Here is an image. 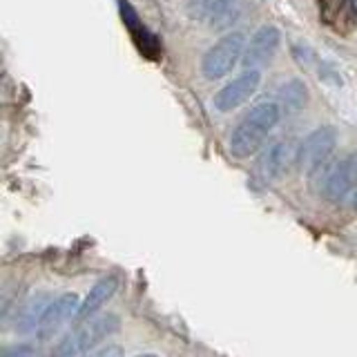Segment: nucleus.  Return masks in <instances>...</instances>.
Here are the masks:
<instances>
[{
    "label": "nucleus",
    "instance_id": "f257e3e1",
    "mask_svg": "<svg viewBox=\"0 0 357 357\" xmlns=\"http://www.w3.org/2000/svg\"><path fill=\"white\" fill-rule=\"evenodd\" d=\"M279 121V107L275 103H257L245 114L230 137V150L237 159H248L261 148L268 132Z\"/></svg>",
    "mask_w": 357,
    "mask_h": 357
},
{
    "label": "nucleus",
    "instance_id": "f03ea898",
    "mask_svg": "<svg viewBox=\"0 0 357 357\" xmlns=\"http://www.w3.org/2000/svg\"><path fill=\"white\" fill-rule=\"evenodd\" d=\"M119 328H121L119 315H109V312L107 315H100V317L83 319L72 333H67L65 337L54 346V351L74 355V357H83L85 353L94 351L100 342L112 337Z\"/></svg>",
    "mask_w": 357,
    "mask_h": 357
},
{
    "label": "nucleus",
    "instance_id": "7ed1b4c3",
    "mask_svg": "<svg viewBox=\"0 0 357 357\" xmlns=\"http://www.w3.org/2000/svg\"><path fill=\"white\" fill-rule=\"evenodd\" d=\"M243 52H245L243 33L230 31L204 54V59H201V72H204L208 81H219V78L234 70V65L239 63Z\"/></svg>",
    "mask_w": 357,
    "mask_h": 357
},
{
    "label": "nucleus",
    "instance_id": "20e7f679",
    "mask_svg": "<svg viewBox=\"0 0 357 357\" xmlns=\"http://www.w3.org/2000/svg\"><path fill=\"white\" fill-rule=\"evenodd\" d=\"M78 308H81V301H78V295L74 293H65L61 297H56L47 312L43 315L38 328H36V340L38 342H52L56 335H59L67 324H70L76 315Z\"/></svg>",
    "mask_w": 357,
    "mask_h": 357
},
{
    "label": "nucleus",
    "instance_id": "39448f33",
    "mask_svg": "<svg viewBox=\"0 0 357 357\" xmlns=\"http://www.w3.org/2000/svg\"><path fill=\"white\" fill-rule=\"evenodd\" d=\"M337 143V130L333 126H324L315 132H310L304 139V143H299V161L297 165L301 170H317L324 165V161L328 159Z\"/></svg>",
    "mask_w": 357,
    "mask_h": 357
},
{
    "label": "nucleus",
    "instance_id": "423d86ee",
    "mask_svg": "<svg viewBox=\"0 0 357 357\" xmlns=\"http://www.w3.org/2000/svg\"><path fill=\"white\" fill-rule=\"evenodd\" d=\"M355 183H357V152L344 156L337 165L331 167L321 192L333 204H340V201H344L353 192Z\"/></svg>",
    "mask_w": 357,
    "mask_h": 357
},
{
    "label": "nucleus",
    "instance_id": "0eeeda50",
    "mask_svg": "<svg viewBox=\"0 0 357 357\" xmlns=\"http://www.w3.org/2000/svg\"><path fill=\"white\" fill-rule=\"evenodd\" d=\"M317 9L321 25L340 36H349L357 25L355 0H317Z\"/></svg>",
    "mask_w": 357,
    "mask_h": 357
},
{
    "label": "nucleus",
    "instance_id": "6e6552de",
    "mask_svg": "<svg viewBox=\"0 0 357 357\" xmlns=\"http://www.w3.org/2000/svg\"><path fill=\"white\" fill-rule=\"evenodd\" d=\"M279 43H282V33H279L277 27H273V25L259 27L255 31V36L250 38L248 47H245L243 65L248 67V70L259 72L264 65L273 61V56L279 50Z\"/></svg>",
    "mask_w": 357,
    "mask_h": 357
},
{
    "label": "nucleus",
    "instance_id": "1a4fd4ad",
    "mask_svg": "<svg viewBox=\"0 0 357 357\" xmlns=\"http://www.w3.org/2000/svg\"><path fill=\"white\" fill-rule=\"evenodd\" d=\"M119 7H121V18L126 22V27L130 31V36L134 40V45L139 47V52L150 61H159L161 59V43L154 33L143 25L141 18L137 16V11L130 3L126 0H119Z\"/></svg>",
    "mask_w": 357,
    "mask_h": 357
},
{
    "label": "nucleus",
    "instance_id": "9d476101",
    "mask_svg": "<svg viewBox=\"0 0 357 357\" xmlns=\"http://www.w3.org/2000/svg\"><path fill=\"white\" fill-rule=\"evenodd\" d=\"M259 81H261V76H259V72H257V70L243 72L239 78H234L230 85L219 89L217 96H215V107L219 112H230L234 107L243 105L245 100H248L255 94V89L259 87Z\"/></svg>",
    "mask_w": 357,
    "mask_h": 357
},
{
    "label": "nucleus",
    "instance_id": "9b49d317",
    "mask_svg": "<svg viewBox=\"0 0 357 357\" xmlns=\"http://www.w3.org/2000/svg\"><path fill=\"white\" fill-rule=\"evenodd\" d=\"M297 161H299V145L293 143V141H279L264 156V161H261L264 176H268V178L282 176Z\"/></svg>",
    "mask_w": 357,
    "mask_h": 357
},
{
    "label": "nucleus",
    "instance_id": "f8f14e48",
    "mask_svg": "<svg viewBox=\"0 0 357 357\" xmlns=\"http://www.w3.org/2000/svg\"><path fill=\"white\" fill-rule=\"evenodd\" d=\"M116 288H119V277L107 275V277H103V279H98V282H96L92 288H89L87 297L83 299L81 308H78L76 319H78V321H83V319L94 317L96 312H98L100 308H103L112 297H114Z\"/></svg>",
    "mask_w": 357,
    "mask_h": 357
},
{
    "label": "nucleus",
    "instance_id": "ddd939ff",
    "mask_svg": "<svg viewBox=\"0 0 357 357\" xmlns=\"http://www.w3.org/2000/svg\"><path fill=\"white\" fill-rule=\"evenodd\" d=\"M52 295L40 290V293L31 295L25 304L20 306V312H18V319H16V331L20 335H29V333H36L38 324L43 319V315L47 312L50 304H52Z\"/></svg>",
    "mask_w": 357,
    "mask_h": 357
},
{
    "label": "nucleus",
    "instance_id": "4468645a",
    "mask_svg": "<svg viewBox=\"0 0 357 357\" xmlns=\"http://www.w3.org/2000/svg\"><path fill=\"white\" fill-rule=\"evenodd\" d=\"M241 3L243 0H204V9L212 29L223 31L234 25V20L241 14Z\"/></svg>",
    "mask_w": 357,
    "mask_h": 357
},
{
    "label": "nucleus",
    "instance_id": "2eb2a0df",
    "mask_svg": "<svg viewBox=\"0 0 357 357\" xmlns=\"http://www.w3.org/2000/svg\"><path fill=\"white\" fill-rule=\"evenodd\" d=\"M279 96H282V100L290 109H301L306 105V100H308L306 87H304V83H299V81L286 83L282 89H279Z\"/></svg>",
    "mask_w": 357,
    "mask_h": 357
},
{
    "label": "nucleus",
    "instance_id": "dca6fc26",
    "mask_svg": "<svg viewBox=\"0 0 357 357\" xmlns=\"http://www.w3.org/2000/svg\"><path fill=\"white\" fill-rule=\"evenodd\" d=\"M85 357H126V351L119 344H105L100 349H94L92 353H87Z\"/></svg>",
    "mask_w": 357,
    "mask_h": 357
},
{
    "label": "nucleus",
    "instance_id": "f3484780",
    "mask_svg": "<svg viewBox=\"0 0 357 357\" xmlns=\"http://www.w3.org/2000/svg\"><path fill=\"white\" fill-rule=\"evenodd\" d=\"M3 357H38L36 351L31 349V346H14V349L5 351Z\"/></svg>",
    "mask_w": 357,
    "mask_h": 357
},
{
    "label": "nucleus",
    "instance_id": "a211bd4d",
    "mask_svg": "<svg viewBox=\"0 0 357 357\" xmlns=\"http://www.w3.org/2000/svg\"><path fill=\"white\" fill-rule=\"evenodd\" d=\"M351 204H353V208L357 210V185H355V190H353V201H351Z\"/></svg>",
    "mask_w": 357,
    "mask_h": 357
},
{
    "label": "nucleus",
    "instance_id": "6ab92c4d",
    "mask_svg": "<svg viewBox=\"0 0 357 357\" xmlns=\"http://www.w3.org/2000/svg\"><path fill=\"white\" fill-rule=\"evenodd\" d=\"M137 357H159L156 353H143V355H137Z\"/></svg>",
    "mask_w": 357,
    "mask_h": 357
}]
</instances>
